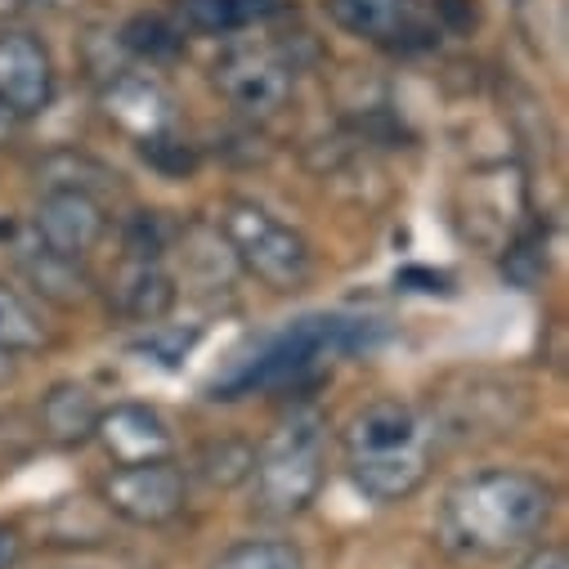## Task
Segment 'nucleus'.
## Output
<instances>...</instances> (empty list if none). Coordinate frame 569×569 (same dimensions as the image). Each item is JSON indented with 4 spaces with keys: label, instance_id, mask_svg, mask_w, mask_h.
I'll use <instances>...</instances> for the list:
<instances>
[{
    "label": "nucleus",
    "instance_id": "9b49d317",
    "mask_svg": "<svg viewBox=\"0 0 569 569\" xmlns=\"http://www.w3.org/2000/svg\"><path fill=\"white\" fill-rule=\"evenodd\" d=\"M32 229H37V242L54 256H68V260H81L99 247V238L108 233V216L99 207L94 193H81V189H46L37 211H32Z\"/></svg>",
    "mask_w": 569,
    "mask_h": 569
},
{
    "label": "nucleus",
    "instance_id": "6e6552de",
    "mask_svg": "<svg viewBox=\"0 0 569 569\" xmlns=\"http://www.w3.org/2000/svg\"><path fill=\"white\" fill-rule=\"evenodd\" d=\"M211 81L238 112H251V117H269L292 99V63L273 46H247V41L229 46L216 59Z\"/></svg>",
    "mask_w": 569,
    "mask_h": 569
},
{
    "label": "nucleus",
    "instance_id": "412c9836",
    "mask_svg": "<svg viewBox=\"0 0 569 569\" xmlns=\"http://www.w3.org/2000/svg\"><path fill=\"white\" fill-rule=\"evenodd\" d=\"M198 328H171V323H149V332L130 346V355H139L144 363H158V368H180L193 346H198Z\"/></svg>",
    "mask_w": 569,
    "mask_h": 569
},
{
    "label": "nucleus",
    "instance_id": "dca6fc26",
    "mask_svg": "<svg viewBox=\"0 0 569 569\" xmlns=\"http://www.w3.org/2000/svg\"><path fill=\"white\" fill-rule=\"evenodd\" d=\"M176 306V278L158 260H130L117 282V310L134 323H162Z\"/></svg>",
    "mask_w": 569,
    "mask_h": 569
},
{
    "label": "nucleus",
    "instance_id": "4468645a",
    "mask_svg": "<svg viewBox=\"0 0 569 569\" xmlns=\"http://www.w3.org/2000/svg\"><path fill=\"white\" fill-rule=\"evenodd\" d=\"M99 399L86 381H54L46 395H41V436L54 445V449H81L94 440V426H99Z\"/></svg>",
    "mask_w": 569,
    "mask_h": 569
},
{
    "label": "nucleus",
    "instance_id": "bb28decb",
    "mask_svg": "<svg viewBox=\"0 0 569 569\" xmlns=\"http://www.w3.org/2000/svg\"><path fill=\"white\" fill-rule=\"evenodd\" d=\"M10 381H14V355L0 350V386H10Z\"/></svg>",
    "mask_w": 569,
    "mask_h": 569
},
{
    "label": "nucleus",
    "instance_id": "20e7f679",
    "mask_svg": "<svg viewBox=\"0 0 569 569\" xmlns=\"http://www.w3.org/2000/svg\"><path fill=\"white\" fill-rule=\"evenodd\" d=\"M251 498L256 511L288 520L310 511L328 480V421L310 408L282 417L251 458Z\"/></svg>",
    "mask_w": 569,
    "mask_h": 569
},
{
    "label": "nucleus",
    "instance_id": "4be33fe9",
    "mask_svg": "<svg viewBox=\"0 0 569 569\" xmlns=\"http://www.w3.org/2000/svg\"><path fill=\"white\" fill-rule=\"evenodd\" d=\"M121 41H126V50L144 54L149 63H167V59L180 54V32H176L167 19H158V14H139V19H130V23L121 28Z\"/></svg>",
    "mask_w": 569,
    "mask_h": 569
},
{
    "label": "nucleus",
    "instance_id": "7ed1b4c3",
    "mask_svg": "<svg viewBox=\"0 0 569 569\" xmlns=\"http://www.w3.org/2000/svg\"><path fill=\"white\" fill-rule=\"evenodd\" d=\"M381 323L355 319V315H306L288 323L282 332L264 337L247 359H238L224 377H216L211 399H238V395H282V390H306L315 386L332 359L359 355L377 346Z\"/></svg>",
    "mask_w": 569,
    "mask_h": 569
},
{
    "label": "nucleus",
    "instance_id": "aec40b11",
    "mask_svg": "<svg viewBox=\"0 0 569 569\" xmlns=\"http://www.w3.org/2000/svg\"><path fill=\"white\" fill-rule=\"evenodd\" d=\"M37 176L46 180V189H81V193H94L99 189L94 180H117L103 162H94L90 153H72V149H59V153L41 158Z\"/></svg>",
    "mask_w": 569,
    "mask_h": 569
},
{
    "label": "nucleus",
    "instance_id": "423d86ee",
    "mask_svg": "<svg viewBox=\"0 0 569 569\" xmlns=\"http://www.w3.org/2000/svg\"><path fill=\"white\" fill-rule=\"evenodd\" d=\"M453 216L467 242H476L485 256H502L525 233V220H529V189L520 167L498 158L467 171L453 198Z\"/></svg>",
    "mask_w": 569,
    "mask_h": 569
},
{
    "label": "nucleus",
    "instance_id": "393cba45",
    "mask_svg": "<svg viewBox=\"0 0 569 569\" xmlns=\"http://www.w3.org/2000/svg\"><path fill=\"white\" fill-rule=\"evenodd\" d=\"M516 569H569V556H565V547H538V551H529Z\"/></svg>",
    "mask_w": 569,
    "mask_h": 569
},
{
    "label": "nucleus",
    "instance_id": "1a4fd4ad",
    "mask_svg": "<svg viewBox=\"0 0 569 569\" xmlns=\"http://www.w3.org/2000/svg\"><path fill=\"white\" fill-rule=\"evenodd\" d=\"M99 108L126 139H134L139 149L153 144V139L176 134V99L153 72L126 68V72L108 77L99 90Z\"/></svg>",
    "mask_w": 569,
    "mask_h": 569
},
{
    "label": "nucleus",
    "instance_id": "ddd939ff",
    "mask_svg": "<svg viewBox=\"0 0 569 569\" xmlns=\"http://www.w3.org/2000/svg\"><path fill=\"white\" fill-rule=\"evenodd\" d=\"M94 440L103 445L112 467H134V462H162L176 453V431L171 421L153 403H112L99 412Z\"/></svg>",
    "mask_w": 569,
    "mask_h": 569
},
{
    "label": "nucleus",
    "instance_id": "9d476101",
    "mask_svg": "<svg viewBox=\"0 0 569 569\" xmlns=\"http://www.w3.org/2000/svg\"><path fill=\"white\" fill-rule=\"evenodd\" d=\"M54 94H59V68L50 46L23 28L0 32V99L28 121L41 117L54 103Z\"/></svg>",
    "mask_w": 569,
    "mask_h": 569
},
{
    "label": "nucleus",
    "instance_id": "b1692460",
    "mask_svg": "<svg viewBox=\"0 0 569 569\" xmlns=\"http://www.w3.org/2000/svg\"><path fill=\"white\" fill-rule=\"evenodd\" d=\"M23 560V529L0 520V569H19Z\"/></svg>",
    "mask_w": 569,
    "mask_h": 569
},
{
    "label": "nucleus",
    "instance_id": "f257e3e1",
    "mask_svg": "<svg viewBox=\"0 0 569 569\" xmlns=\"http://www.w3.org/2000/svg\"><path fill=\"white\" fill-rule=\"evenodd\" d=\"M556 507V489L520 467H485L445 489L436 538L462 560H498L533 542Z\"/></svg>",
    "mask_w": 569,
    "mask_h": 569
},
{
    "label": "nucleus",
    "instance_id": "f03ea898",
    "mask_svg": "<svg viewBox=\"0 0 569 569\" xmlns=\"http://www.w3.org/2000/svg\"><path fill=\"white\" fill-rule=\"evenodd\" d=\"M341 453L350 485L390 507L408 502L436 467V431L421 408L403 399H372L363 403L341 431Z\"/></svg>",
    "mask_w": 569,
    "mask_h": 569
},
{
    "label": "nucleus",
    "instance_id": "a211bd4d",
    "mask_svg": "<svg viewBox=\"0 0 569 569\" xmlns=\"http://www.w3.org/2000/svg\"><path fill=\"white\" fill-rule=\"evenodd\" d=\"M211 569H306V556L288 538H242L220 551Z\"/></svg>",
    "mask_w": 569,
    "mask_h": 569
},
{
    "label": "nucleus",
    "instance_id": "39448f33",
    "mask_svg": "<svg viewBox=\"0 0 569 569\" xmlns=\"http://www.w3.org/2000/svg\"><path fill=\"white\" fill-rule=\"evenodd\" d=\"M220 238L229 256L269 292H306L315 278V251L297 224L273 216L251 198H229L220 207Z\"/></svg>",
    "mask_w": 569,
    "mask_h": 569
},
{
    "label": "nucleus",
    "instance_id": "5701e85b",
    "mask_svg": "<svg viewBox=\"0 0 569 569\" xmlns=\"http://www.w3.org/2000/svg\"><path fill=\"white\" fill-rule=\"evenodd\" d=\"M251 458H256L251 445H242V440H220V445H207V449L198 453V471H202L211 485L229 489V485H242V480L251 476Z\"/></svg>",
    "mask_w": 569,
    "mask_h": 569
},
{
    "label": "nucleus",
    "instance_id": "cd10ccee",
    "mask_svg": "<svg viewBox=\"0 0 569 569\" xmlns=\"http://www.w3.org/2000/svg\"><path fill=\"white\" fill-rule=\"evenodd\" d=\"M32 0H0V19H10V14H19V10H28Z\"/></svg>",
    "mask_w": 569,
    "mask_h": 569
},
{
    "label": "nucleus",
    "instance_id": "f3484780",
    "mask_svg": "<svg viewBox=\"0 0 569 569\" xmlns=\"http://www.w3.org/2000/svg\"><path fill=\"white\" fill-rule=\"evenodd\" d=\"M46 341H50V332H46L41 310L19 288H10V282L0 278V350H10V355H37Z\"/></svg>",
    "mask_w": 569,
    "mask_h": 569
},
{
    "label": "nucleus",
    "instance_id": "2eb2a0df",
    "mask_svg": "<svg viewBox=\"0 0 569 569\" xmlns=\"http://www.w3.org/2000/svg\"><path fill=\"white\" fill-rule=\"evenodd\" d=\"M282 10V0H176V19L198 37H233Z\"/></svg>",
    "mask_w": 569,
    "mask_h": 569
},
{
    "label": "nucleus",
    "instance_id": "a878e982",
    "mask_svg": "<svg viewBox=\"0 0 569 569\" xmlns=\"http://www.w3.org/2000/svg\"><path fill=\"white\" fill-rule=\"evenodd\" d=\"M19 130H23V117L6 99H0V149H10L14 139H19Z\"/></svg>",
    "mask_w": 569,
    "mask_h": 569
},
{
    "label": "nucleus",
    "instance_id": "6ab92c4d",
    "mask_svg": "<svg viewBox=\"0 0 569 569\" xmlns=\"http://www.w3.org/2000/svg\"><path fill=\"white\" fill-rule=\"evenodd\" d=\"M32 251H37V256H19V260H23L28 278L37 282V292H46V297H54V301H63V306L81 301V273H77V260L54 256V251H46L41 242H37Z\"/></svg>",
    "mask_w": 569,
    "mask_h": 569
},
{
    "label": "nucleus",
    "instance_id": "0eeeda50",
    "mask_svg": "<svg viewBox=\"0 0 569 569\" xmlns=\"http://www.w3.org/2000/svg\"><path fill=\"white\" fill-rule=\"evenodd\" d=\"M99 502L126 525L139 529H162L184 516L189 507V476L162 458V462H134V467H112L99 480Z\"/></svg>",
    "mask_w": 569,
    "mask_h": 569
},
{
    "label": "nucleus",
    "instance_id": "f8f14e48",
    "mask_svg": "<svg viewBox=\"0 0 569 569\" xmlns=\"http://www.w3.org/2000/svg\"><path fill=\"white\" fill-rule=\"evenodd\" d=\"M328 14L341 32H350L377 50L431 46V23L421 19L417 0H328Z\"/></svg>",
    "mask_w": 569,
    "mask_h": 569
}]
</instances>
